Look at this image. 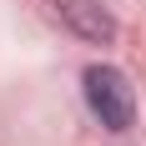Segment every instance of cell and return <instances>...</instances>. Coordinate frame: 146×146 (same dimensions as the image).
<instances>
[{"mask_svg": "<svg viewBox=\"0 0 146 146\" xmlns=\"http://www.w3.org/2000/svg\"><path fill=\"white\" fill-rule=\"evenodd\" d=\"M86 106L111 131H131V121H136V91L116 66H91L86 71Z\"/></svg>", "mask_w": 146, "mask_h": 146, "instance_id": "1", "label": "cell"}, {"mask_svg": "<svg viewBox=\"0 0 146 146\" xmlns=\"http://www.w3.org/2000/svg\"><path fill=\"white\" fill-rule=\"evenodd\" d=\"M56 15L91 45H111L116 40V15L106 10L101 0H56Z\"/></svg>", "mask_w": 146, "mask_h": 146, "instance_id": "2", "label": "cell"}]
</instances>
